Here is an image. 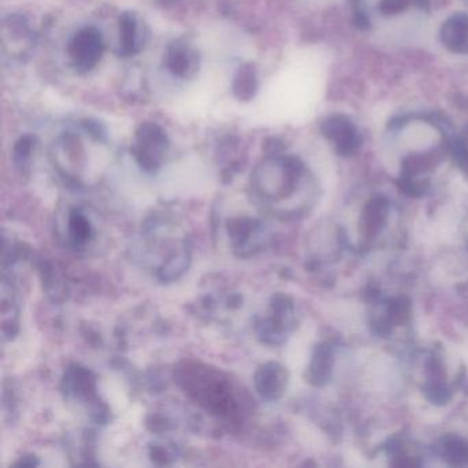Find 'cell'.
<instances>
[{"instance_id": "obj_1", "label": "cell", "mask_w": 468, "mask_h": 468, "mask_svg": "<svg viewBox=\"0 0 468 468\" xmlns=\"http://www.w3.org/2000/svg\"><path fill=\"white\" fill-rule=\"evenodd\" d=\"M209 384L189 383V391L194 393L196 399L201 404L206 406L207 409L217 412L219 415L230 414L231 408H234V399H232L231 387L225 383L222 379L216 376V374L209 373Z\"/></svg>"}, {"instance_id": "obj_2", "label": "cell", "mask_w": 468, "mask_h": 468, "mask_svg": "<svg viewBox=\"0 0 468 468\" xmlns=\"http://www.w3.org/2000/svg\"><path fill=\"white\" fill-rule=\"evenodd\" d=\"M103 40L95 28H85L73 37L69 44V54L76 67L88 70L95 67L102 57Z\"/></svg>"}, {"instance_id": "obj_3", "label": "cell", "mask_w": 468, "mask_h": 468, "mask_svg": "<svg viewBox=\"0 0 468 468\" xmlns=\"http://www.w3.org/2000/svg\"><path fill=\"white\" fill-rule=\"evenodd\" d=\"M138 157L144 168H156L166 148V135L156 124H144L138 131Z\"/></svg>"}, {"instance_id": "obj_4", "label": "cell", "mask_w": 468, "mask_h": 468, "mask_svg": "<svg viewBox=\"0 0 468 468\" xmlns=\"http://www.w3.org/2000/svg\"><path fill=\"white\" fill-rule=\"evenodd\" d=\"M323 133L336 144V150L343 156H351L360 146V136L351 121L343 116L328 118L323 125Z\"/></svg>"}, {"instance_id": "obj_5", "label": "cell", "mask_w": 468, "mask_h": 468, "mask_svg": "<svg viewBox=\"0 0 468 468\" xmlns=\"http://www.w3.org/2000/svg\"><path fill=\"white\" fill-rule=\"evenodd\" d=\"M389 202L383 197H376L371 199L364 207L361 214V232L367 239H373L381 234L389 219Z\"/></svg>"}, {"instance_id": "obj_6", "label": "cell", "mask_w": 468, "mask_h": 468, "mask_svg": "<svg viewBox=\"0 0 468 468\" xmlns=\"http://www.w3.org/2000/svg\"><path fill=\"white\" fill-rule=\"evenodd\" d=\"M287 383V374L278 364H268L258 373L257 386L262 396L270 399H279Z\"/></svg>"}, {"instance_id": "obj_7", "label": "cell", "mask_w": 468, "mask_h": 468, "mask_svg": "<svg viewBox=\"0 0 468 468\" xmlns=\"http://www.w3.org/2000/svg\"><path fill=\"white\" fill-rule=\"evenodd\" d=\"M442 40L454 52H468V15L457 14L442 29Z\"/></svg>"}, {"instance_id": "obj_8", "label": "cell", "mask_w": 468, "mask_h": 468, "mask_svg": "<svg viewBox=\"0 0 468 468\" xmlns=\"http://www.w3.org/2000/svg\"><path fill=\"white\" fill-rule=\"evenodd\" d=\"M333 373V351L327 345H321L313 354L310 367V379L316 386L327 383Z\"/></svg>"}, {"instance_id": "obj_9", "label": "cell", "mask_w": 468, "mask_h": 468, "mask_svg": "<svg viewBox=\"0 0 468 468\" xmlns=\"http://www.w3.org/2000/svg\"><path fill=\"white\" fill-rule=\"evenodd\" d=\"M441 455L449 464H468V442L459 437H447L441 444Z\"/></svg>"}, {"instance_id": "obj_10", "label": "cell", "mask_w": 468, "mask_h": 468, "mask_svg": "<svg viewBox=\"0 0 468 468\" xmlns=\"http://www.w3.org/2000/svg\"><path fill=\"white\" fill-rule=\"evenodd\" d=\"M257 87L258 83L254 69L249 65L240 68L237 76H235L234 85H232L237 98H239L240 101L252 100L255 91H257Z\"/></svg>"}, {"instance_id": "obj_11", "label": "cell", "mask_w": 468, "mask_h": 468, "mask_svg": "<svg viewBox=\"0 0 468 468\" xmlns=\"http://www.w3.org/2000/svg\"><path fill=\"white\" fill-rule=\"evenodd\" d=\"M192 58L189 48L173 45L168 52V67L174 76H186L191 68Z\"/></svg>"}, {"instance_id": "obj_12", "label": "cell", "mask_w": 468, "mask_h": 468, "mask_svg": "<svg viewBox=\"0 0 468 468\" xmlns=\"http://www.w3.org/2000/svg\"><path fill=\"white\" fill-rule=\"evenodd\" d=\"M69 237L70 240H73V244L85 245L87 242L88 238L91 237V225L90 222L85 219V214H80L78 211H73L69 217Z\"/></svg>"}, {"instance_id": "obj_13", "label": "cell", "mask_w": 468, "mask_h": 468, "mask_svg": "<svg viewBox=\"0 0 468 468\" xmlns=\"http://www.w3.org/2000/svg\"><path fill=\"white\" fill-rule=\"evenodd\" d=\"M120 44L124 54H131L136 44V20L131 12H124L120 19Z\"/></svg>"}, {"instance_id": "obj_14", "label": "cell", "mask_w": 468, "mask_h": 468, "mask_svg": "<svg viewBox=\"0 0 468 468\" xmlns=\"http://www.w3.org/2000/svg\"><path fill=\"white\" fill-rule=\"evenodd\" d=\"M387 325L391 327H396V326H401L406 323L411 315V303L407 298H396V300L391 301L387 306Z\"/></svg>"}, {"instance_id": "obj_15", "label": "cell", "mask_w": 468, "mask_h": 468, "mask_svg": "<svg viewBox=\"0 0 468 468\" xmlns=\"http://www.w3.org/2000/svg\"><path fill=\"white\" fill-rule=\"evenodd\" d=\"M408 0H383L381 4V10L383 14H396L406 9Z\"/></svg>"}, {"instance_id": "obj_16", "label": "cell", "mask_w": 468, "mask_h": 468, "mask_svg": "<svg viewBox=\"0 0 468 468\" xmlns=\"http://www.w3.org/2000/svg\"><path fill=\"white\" fill-rule=\"evenodd\" d=\"M30 149H32V141H30V138H22L21 141L17 143V146H15V159H21V161H24L25 158H28V156H29Z\"/></svg>"}]
</instances>
